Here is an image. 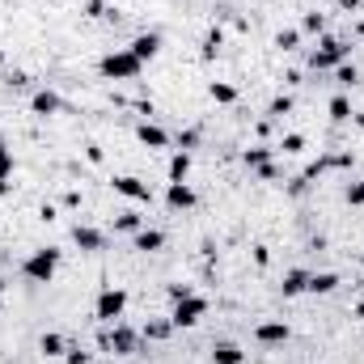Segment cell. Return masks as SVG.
I'll use <instances>...</instances> for the list:
<instances>
[{"label": "cell", "instance_id": "cell-16", "mask_svg": "<svg viewBox=\"0 0 364 364\" xmlns=\"http://www.w3.org/2000/svg\"><path fill=\"white\" fill-rule=\"evenodd\" d=\"M132 51H136V55H140V60L149 64V60H153V55L161 51V34H157V30H149V34H140V38L132 43Z\"/></svg>", "mask_w": 364, "mask_h": 364}, {"label": "cell", "instance_id": "cell-8", "mask_svg": "<svg viewBox=\"0 0 364 364\" xmlns=\"http://www.w3.org/2000/svg\"><path fill=\"white\" fill-rule=\"evenodd\" d=\"M114 191H119L123 199H136V203H153V191H149V182L132 178V174H119V178H114Z\"/></svg>", "mask_w": 364, "mask_h": 364}, {"label": "cell", "instance_id": "cell-5", "mask_svg": "<svg viewBox=\"0 0 364 364\" xmlns=\"http://www.w3.org/2000/svg\"><path fill=\"white\" fill-rule=\"evenodd\" d=\"M343 60H348V43L343 38H322V47L309 55V68L314 73H335Z\"/></svg>", "mask_w": 364, "mask_h": 364}, {"label": "cell", "instance_id": "cell-32", "mask_svg": "<svg viewBox=\"0 0 364 364\" xmlns=\"http://www.w3.org/2000/svg\"><path fill=\"white\" fill-rule=\"evenodd\" d=\"M292 110V97H275L272 102V114H288Z\"/></svg>", "mask_w": 364, "mask_h": 364}, {"label": "cell", "instance_id": "cell-15", "mask_svg": "<svg viewBox=\"0 0 364 364\" xmlns=\"http://www.w3.org/2000/svg\"><path fill=\"white\" fill-rule=\"evenodd\" d=\"M279 292H284V296H301V292H309V272H301V267H292V272L284 275V284H279Z\"/></svg>", "mask_w": 364, "mask_h": 364}, {"label": "cell", "instance_id": "cell-23", "mask_svg": "<svg viewBox=\"0 0 364 364\" xmlns=\"http://www.w3.org/2000/svg\"><path fill=\"white\" fill-rule=\"evenodd\" d=\"M208 93H212V102H220V106L237 102V90H233V85H225V81H212V85H208Z\"/></svg>", "mask_w": 364, "mask_h": 364}, {"label": "cell", "instance_id": "cell-29", "mask_svg": "<svg viewBox=\"0 0 364 364\" xmlns=\"http://www.w3.org/2000/svg\"><path fill=\"white\" fill-rule=\"evenodd\" d=\"M279 149H284V153H305V136H296V132H292V136H284V140H279Z\"/></svg>", "mask_w": 364, "mask_h": 364}, {"label": "cell", "instance_id": "cell-4", "mask_svg": "<svg viewBox=\"0 0 364 364\" xmlns=\"http://www.w3.org/2000/svg\"><path fill=\"white\" fill-rule=\"evenodd\" d=\"M208 314V296H199V292H186L174 301V314H170V322H174V331H186V326H195L199 318Z\"/></svg>", "mask_w": 364, "mask_h": 364}, {"label": "cell", "instance_id": "cell-36", "mask_svg": "<svg viewBox=\"0 0 364 364\" xmlns=\"http://www.w3.org/2000/svg\"><path fill=\"white\" fill-rule=\"evenodd\" d=\"M0 68H4V51H0Z\"/></svg>", "mask_w": 364, "mask_h": 364}, {"label": "cell", "instance_id": "cell-24", "mask_svg": "<svg viewBox=\"0 0 364 364\" xmlns=\"http://www.w3.org/2000/svg\"><path fill=\"white\" fill-rule=\"evenodd\" d=\"M335 81H339L343 90H352V85L360 81V73H356V64H339V68H335Z\"/></svg>", "mask_w": 364, "mask_h": 364}, {"label": "cell", "instance_id": "cell-30", "mask_svg": "<svg viewBox=\"0 0 364 364\" xmlns=\"http://www.w3.org/2000/svg\"><path fill=\"white\" fill-rule=\"evenodd\" d=\"M348 203H352V208H364V178L348 186Z\"/></svg>", "mask_w": 364, "mask_h": 364}, {"label": "cell", "instance_id": "cell-31", "mask_svg": "<svg viewBox=\"0 0 364 364\" xmlns=\"http://www.w3.org/2000/svg\"><path fill=\"white\" fill-rule=\"evenodd\" d=\"M220 43H225V38H220V30H212V34H208V43H203V55H216V51H220Z\"/></svg>", "mask_w": 364, "mask_h": 364}, {"label": "cell", "instance_id": "cell-13", "mask_svg": "<svg viewBox=\"0 0 364 364\" xmlns=\"http://www.w3.org/2000/svg\"><path fill=\"white\" fill-rule=\"evenodd\" d=\"M136 136H140V144H149V149H166V144H170V132L157 127V123H140Z\"/></svg>", "mask_w": 364, "mask_h": 364}, {"label": "cell", "instance_id": "cell-27", "mask_svg": "<svg viewBox=\"0 0 364 364\" xmlns=\"http://www.w3.org/2000/svg\"><path fill=\"white\" fill-rule=\"evenodd\" d=\"M296 43H301V30H279L275 34V47H284V51H296Z\"/></svg>", "mask_w": 364, "mask_h": 364}, {"label": "cell", "instance_id": "cell-10", "mask_svg": "<svg viewBox=\"0 0 364 364\" xmlns=\"http://www.w3.org/2000/svg\"><path fill=\"white\" fill-rule=\"evenodd\" d=\"M255 339H259L263 348L288 343V339H292V326H288V322H259V326H255Z\"/></svg>", "mask_w": 364, "mask_h": 364}, {"label": "cell", "instance_id": "cell-18", "mask_svg": "<svg viewBox=\"0 0 364 364\" xmlns=\"http://www.w3.org/2000/svg\"><path fill=\"white\" fill-rule=\"evenodd\" d=\"M9 178H13V149L0 140V195H9Z\"/></svg>", "mask_w": 364, "mask_h": 364}, {"label": "cell", "instance_id": "cell-14", "mask_svg": "<svg viewBox=\"0 0 364 364\" xmlns=\"http://www.w3.org/2000/svg\"><path fill=\"white\" fill-rule=\"evenodd\" d=\"M242 360H246V352L237 343H229V339L212 343V364H242Z\"/></svg>", "mask_w": 364, "mask_h": 364}, {"label": "cell", "instance_id": "cell-28", "mask_svg": "<svg viewBox=\"0 0 364 364\" xmlns=\"http://www.w3.org/2000/svg\"><path fill=\"white\" fill-rule=\"evenodd\" d=\"M267 161H272V149H250V153H246V166H250V170H263Z\"/></svg>", "mask_w": 364, "mask_h": 364}, {"label": "cell", "instance_id": "cell-12", "mask_svg": "<svg viewBox=\"0 0 364 364\" xmlns=\"http://www.w3.org/2000/svg\"><path fill=\"white\" fill-rule=\"evenodd\" d=\"M132 242H136V250H140V255H157V250L166 246V233H161V229H149V225H144L140 233H132Z\"/></svg>", "mask_w": 364, "mask_h": 364}, {"label": "cell", "instance_id": "cell-17", "mask_svg": "<svg viewBox=\"0 0 364 364\" xmlns=\"http://www.w3.org/2000/svg\"><path fill=\"white\" fill-rule=\"evenodd\" d=\"M335 288H339V275L335 272H314L309 275V292H314V296H326V292H335Z\"/></svg>", "mask_w": 364, "mask_h": 364}, {"label": "cell", "instance_id": "cell-22", "mask_svg": "<svg viewBox=\"0 0 364 364\" xmlns=\"http://www.w3.org/2000/svg\"><path fill=\"white\" fill-rule=\"evenodd\" d=\"M38 348H43V356H64V352H68L64 335H43V339H38Z\"/></svg>", "mask_w": 364, "mask_h": 364}, {"label": "cell", "instance_id": "cell-26", "mask_svg": "<svg viewBox=\"0 0 364 364\" xmlns=\"http://www.w3.org/2000/svg\"><path fill=\"white\" fill-rule=\"evenodd\" d=\"M170 331H174V322H149L144 326V339H157L161 343V339H170Z\"/></svg>", "mask_w": 364, "mask_h": 364}, {"label": "cell", "instance_id": "cell-19", "mask_svg": "<svg viewBox=\"0 0 364 364\" xmlns=\"http://www.w3.org/2000/svg\"><path fill=\"white\" fill-rule=\"evenodd\" d=\"M114 229H119V233H140V229H144V216H136V212H119V216H114Z\"/></svg>", "mask_w": 364, "mask_h": 364}, {"label": "cell", "instance_id": "cell-33", "mask_svg": "<svg viewBox=\"0 0 364 364\" xmlns=\"http://www.w3.org/2000/svg\"><path fill=\"white\" fill-rule=\"evenodd\" d=\"M64 360H68V364H85V360H90V356H85L81 348H68V352H64Z\"/></svg>", "mask_w": 364, "mask_h": 364}, {"label": "cell", "instance_id": "cell-2", "mask_svg": "<svg viewBox=\"0 0 364 364\" xmlns=\"http://www.w3.org/2000/svg\"><path fill=\"white\" fill-rule=\"evenodd\" d=\"M60 272V250H51V246H43V250H34L26 263H21V275L30 279V284H51Z\"/></svg>", "mask_w": 364, "mask_h": 364}, {"label": "cell", "instance_id": "cell-11", "mask_svg": "<svg viewBox=\"0 0 364 364\" xmlns=\"http://www.w3.org/2000/svg\"><path fill=\"white\" fill-rule=\"evenodd\" d=\"M30 110H34L38 119H47V114H60V110H64V102H60V93L38 90L34 97H30Z\"/></svg>", "mask_w": 364, "mask_h": 364}, {"label": "cell", "instance_id": "cell-9", "mask_svg": "<svg viewBox=\"0 0 364 364\" xmlns=\"http://www.w3.org/2000/svg\"><path fill=\"white\" fill-rule=\"evenodd\" d=\"M73 242H77L81 255H97V250H106V233H102V229H90V225H77V229H73Z\"/></svg>", "mask_w": 364, "mask_h": 364}, {"label": "cell", "instance_id": "cell-34", "mask_svg": "<svg viewBox=\"0 0 364 364\" xmlns=\"http://www.w3.org/2000/svg\"><path fill=\"white\" fill-rule=\"evenodd\" d=\"M364 0H339V9H360Z\"/></svg>", "mask_w": 364, "mask_h": 364}, {"label": "cell", "instance_id": "cell-6", "mask_svg": "<svg viewBox=\"0 0 364 364\" xmlns=\"http://www.w3.org/2000/svg\"><path fill=\"white\" fill-rule=\"evenodd\" d=\"M136 343H140V335H136L132 326H123V322H114V331H110V335H102V348H106V352H114V356H132V352H136Z\"/></svg>", "mask_w": 364, "mask_h": 364}, {"label": "cell", "instance_id": "cell-35", "mask_svg": "<svg viewBox=\"0 0 364 364\" xmlns=\"http://www.w3.org/2000/svg\"><path fill=\"white\" fill-rule=\"evenodd\" d=\"M102 13V0H90V17H97Z\"/></svg>", "mask_w": 364, "mask_h": 364}, {"label": "cell", "instance_id": "cell-21", "mask_svg": "<svg viewBox=\"0 0 364 364\" xmlns=\"http://www.w3.org/2000/svg\"><path fill=\"white\" fill-rule=\"evenodd\" d=\"M331 119H335V123H348V119H352V102H348L343 93L331 97Z\"/></svg>", "mask_w": 364, "mask_h": 364}, {"label": "cell", "instance_id": "cell-20", "mask_svg": "<svg viewBox=\"0 0 364 364\" xmlns=\"http://www.w3.org/2000/svg\"><path fill=\"white\" fill-rule=\"evenodd\" d=\"M191 174V153H174V161H170V182H186Z\"/></svg>", "mask_w": 364, "mask_h": 364}, {"label": "cell", "instance_id": "cell-25", "mask_svg": "<svg viewBox=\"0 0 364 364\" xmlns=\"http://www.w3.org/2000/svg\"><path fill=\"white\" fill-rule=\"evenodd\" d=\"M301 30H305V34H322V30H326V13H305Z\"/></svg>", "mask_w": 364, "mask_h": 364}, {"label": "cell", "instance_id": "cell-3", "mask_svg": "<svg viewBox=\"0 0 364 364\" xmlns=\"http://www.w3.org/2000/svg\"><path fill=\"white\" fill-rule=\"evenodd\" d=\"M123 309H127V292H123V288H102V292H97V305H93V318H97L102 326H114V322L123 318Z\"/></svg>", "mask_w": 364, "mask_h": 364}, {"label": "cell", "instance_id": "cell-1", "mask_svg": "<svg viewBox=\"0 0 364 364\" xmlns=\"http://www.w3.org/2000/svg\"><path fill=\"white\" fill-rule=\"evenodd\" d=\"M97 73H102L106 81H136V77L144 73V60H140L132 47H119V51H110V55L97 60Z\"/></svg>", "mask_w": 364, "mask_h": 364}, {"label": "cell", "instance_id": "cell-7", "mask_svg": "<svg viewBox=\"0 0 364 364\" xmlns=\"http://www.w3.org/2000/svg\"><path fill=\"white\" fill-rule=\"evenodd\" d=\"M195 203H199V195H195L191 182H170V186H166V208H174V212H191Z\"/></svg>", "mask_w": 364, "mask_h": 364}]
</instances>
